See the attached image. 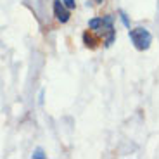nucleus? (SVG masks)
Wrapping results in <instances>:
<instances>
[{"label": "nucleus", "instance_id": "3", "mask_svg": "<svg viewBox=\"0 0 159 159\" xmlns=\"http://www.w3.org/2000/svg\"><path fill=\"white\" fill-rule=\"evenodd\" d=\"M54 14H56L57 21H61V23L69 21V7L62 0H54Z\"/></svg>", "mask_w": 159, "mask_h": 159}, {"label": "nucleus", "instance_id": "2", "mask_svg": "<svg viewBox=\"0 0 159 159\" xmlns=\"http://www.w3.org/2000/svg\"><path fill=\"white\" fill-rule=\"evenodd\" d=\"M99 31H104L106 33V47H111L112 42H114V36H116V30L112 26V16H104L102 17V28Z\"/></svg>", "mask_w": 159, "mask_h": 159}, {"label": "nucleus", "instance_id": "6", "mask_svg": "<svg viewBox=\"0 0 159 159\" xmlns=\"http://www.w3.org/2000/svg\"><path fill=\"white\" fill-rule=\"evenodd\" d=\"M43 157H45V154H43L42 149H36V151L33 152V159H43Z\"/></svg>", "mask_w": 159, "mask_h": 159}, {"label": "nucleus", "instance_id": "9", "mask_svg": "<svg viewBox=\"0 0 159 159\" xmlns=\"http://www.w3.org/2000/svg\"><path fill=\"white\" fill-rule=\"evenodd\" d=\"M95 2H102V0H95Z\"/></svg>", "mask_w": 159, "mask_h": 159}, {"label": "nucleus", "instance_id": "5", "mask_svg": "<svg viewBox=\"0 0 159 159\" xmlns=\"http://www.w3.org/2000/svg\"><path fill=\"white\" fill-rule=\"evenodd\" d=\"M83 42H85V45H87V47H93V45H95L93 38H92V36L88 35V33H85V35H83Z\"/></svg>", "mask_w": 159, "mask_h": 159}, {"label": "nucleus", "instance_id": "1", "mask_svg": "<svg viewBox=\"0 0 159 159\" xmlns=\"http://www.w3.org/2000/svg\"><path fill=\"white\" fill-rule=\"evenodd\" d=\"M130 40H131V43L135 45V48L147 50L151 47L152 36L145 28H135V30H130Z\"/></svg>", "mask_w": 159, "mask_h": 159}, {"label": "nucleus", "instance_id": "7", "mask_svg": "<svg viewBox=\"0 0 159 159\" xmlns=\"http://www.w3.org/2000/svg\"><path fill=\"white\" fill-rule=\"evenodd\" d=\"M119 16H121V21H123V24L126 26V28H130V21H128V17H126V14H125L123 11L119 12Z\"/></svg>", "mask_w": 159, "mask_h": 159}, {"label": "nucleus", "instance_id": "4", "mask_svg": "<svg viewBox=\"0 0 159 159\" xmlns=\"http://www.w3.org/2000/svg\"><path fill=\"white\" fill-rule=\"evenodd\" d=\"M88 28L99 31V30L102 28V17H93V19H90L88 21Z\"/></svg>", "mask_w": 159, "mask_h": 159}, {"label": "nucleus", "instance_id": "8", "mask_svg": "<svg viewBox=\"0 0 159 159\" xmlns=\"http://www.w3.org/2000/svg\"><path fill=\"white\" fill-rule=\"evenodd\" d=\"M62 2H64L66 5H68L69 9H73V7H75V0H62Z\"/></svg>", "mask_w": 159, "mask_h": 159}]
</instances>
